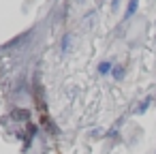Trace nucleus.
Returning a JSON list of instances; mask_svg holds the SVG:
<instances>
[{
    "instance_id": "423d86ee",
    "label": "nucleus",
    "mask_w": 156,
    "mask_h": 154,
    "mask_svg": "<svg viewBox=\"0 0 156 154\" xmlns=\"http://www.w3.org/2000/svg\"><path fill=\"white\" fill-rule=\"evenodd\" d=\"M120 9V0H111V11H118Z\"/></svg>"
},
{
    "instance_id": "7ed1b4c3",
    "label": "nucleus",
    "mask_w": 156,
    "mask_h": 154,
    "mask_svg": "<svg viewBox=\"0 0 156 154\" xmlns=\"http://www.w3.org/2000/svg\"><path fill=\"white\" fill-rule=\"evenodd\" d=\"M111 71H113V64L109 60H103L98 64V75H111Z\"/></svg>"
},
{
    "instance_id": "0eeeda50",
    "label": "nucleus",
    "mask_w": 156,
    "mask_h": 154,
    "mask_svg": "<svg viewBox=\"0 0 156 154\" xmlns=\"http://www.w3.org/2000/svg\"><path fill=\"white\" fill-rule=\"evenodd\" d=\"M75 2H77V5H83V2H86V0H75Z\"/></svg>"
},
{
    "instance_id": "f257e3e1",
    "label": "nucleus",
    "mask_w": 156,
    "mask_h": 154,
    "mask_svg": "<svg viewBox=\"0 0 156 154\" xmlns=\"http://www.w3.org/2000/svg\"><path fill=\"white\" fill-rule=\"evenodd\" d=\"M60 47H62V54H71V49H73V34H71V32H66V34L62 37Z\"/></svg>"
},
{
    "instance_id": "39448f33",
    "label": "nucleus",
    "mask_w": 156,
    "mask_h": 154,
    "mask_svg": "<svg viewBox=\"0 0 156 154\" xmlns=\"http://www.w3.org/2000/svg\"><path fill=\"white\" fill-rule=\"evenodd\" d=\"M150 103H152V98H150V96H147V98H143V101H141V105L135 109V113H143V111L147 109V105H150Z\"/></svg>"
},
{
    "instance_id": "20e7f679",
    "label": "nucleus",
    "mask_w": 156,
    "mask_h": 154,
    "mask_svg": "<svg viewBox=\"0 0 156 154\" xmlns=\"http://www.w3.org/2000/svg\"><path fill=\"white\" fill-rule=\"evenodd\" d=\"M124 73H126V71H124V66H122V64H115V66H113V71H111V77H113V79H118V81H122V79H124Z\"/></svg>"
},
{
    "instance_id": "f03ea898",
    "label": "nucleus",
    "mask_w": 156,
    "mask_h": 154,
    "mask_svg": "<svg viewBox=\"0 0 156 154\" xmlns=\"http://www.w3.org/2000/svg\"><path fill=\"white\" fill-rule=\"evenodd\" d=\"M137 7H139V0H128V7H126V11H124V22H126V20H130V17L135 15Z\"/></svg>"
}]
</instances>
